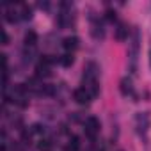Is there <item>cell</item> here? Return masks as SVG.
Masks as SVG:
<instances>
[{
	"instance_id": "10",
	"label": "cell",
	"mask_w": 151,
	"mask_h": 151,
	"mask_svg": "<svg viewBox=\"0 0 151 151\" xmlns=\"http://www.w3.org/2000/svg\"><path fill=\"white\" fill-rule=\"evenodd\" d=\"M116 39L119 43L128 39V27H126V23H117V27H116Z\"/></svg>"
},
{
	"instance_id": "5",
	"label": "cell",
	"mask_w": 151,
	"mask_h": 151,
	"mask_svg": "<svg viewBox=\"0 0 151 151\" xmlns=\"http://www.w3.org/2000/svg\"><path fill=\"white\" fill-rule=\"evenodd\" d=\"M98 133H100V121H98L94 116H89V117L86 119V135H87L91 140H94Z\"/></svg>"
},
{
	"instance_id": "2",
	"label": "cell",
	"mask_w": 151,
	"mask_h": 151,
	"mask_svg": "<svg viewBox=\"0 0 151 151\" xmlns=\"http://www.w3.org/2000/svg\"><path fill=\"white\" fill-rule=\"evenodd\" d=\"M139 48H140V30L135 27L130 39V50H128V68L132 73L137 71V59H139Z\"/></svg>"
},
{
	"instance_id": "18",
	"label": "cell",
	"mask_w": 151,
	"mask_h": 151,
	"mask_svg": "<svg viewBox=\"0 0 151 151\" xmlns=\"http://www.w3.org/2000/svg\"><path fill=\"white\" fill-rule=\"evenodd\" d=\"M52 147V142L50 140H41V144H39V149H45V151H48Z\"/></svg>"
},
{
	"instance_id": "15",
	"label": "cell",
	"mask_w": 151,
	"mask_h": 151,
	"mask_svg": "<svg viewBox=\"0 0 151 151\" xmlns=\"http://www.w3.org/2000/svg\"><path fill=\"white\" fill-rule=\"evenodd\" d=\"M59 60H60V64H62L64 68H69V66L75 62V57H73V53H64Z\"/></svg>"
},
{
	"instance_id": "6",
	"label": "cell",
	"mask_w": 151,
	"mask_h": 151,
	"mask_svg": "<svg viewBox=\"0 0 151 151\" xmlns=\"http://www.w3.org/2000/svg\"><path fill=\"white\" fill-rule=\"evenodd\" d=\"M73 100L77 101L78 105H89L93 96L89 94V91H86L84 87H78V89H75L73 91Z\"/></svg>"
},
{
	"instance_id": "8",
	"label": "cell",
	"mask_w": 151,
	"mask_h": 151,
	"mask_svg": "<svg viewBox=\"0 0 151 151\" xmlns=\"http://www.w3.org/2000/svg\"><path fill=\"white\" fill-rule=\"evenodd\" d=\"M78 43H80V39L77 36H69V37H66L62 41V48L66 50V53H73L75 50L78 48Z\"/></svg>"
},
{
	"instance_id": "17",
	"label": "cell",
	"mask_w": 151,
	"mask_h": 151,
	"mask_svg": "<svg viewBox=\"0 0 151 151\" xmlns=\"http://www.w3.org/2000/svg\"><path fill=\"white\" fill-rule=\"evenodd\" d=\"M32 133H45V126H41V124H32Z\"/></svg>"
},
{
	"instance_id": "3",
	"label": "cell",
	"mask_w": 151,
	"mask_h": 151,
	"mask_svg": "<svg viewBox=\"0 0 151 151\" xmlns=\"http://www.w3.org/2000/svg\"><path fill=\"white\" fill-rule=\"evenodd\" d=\"M52 64H53V59L50 55H43L41 60L37 62L36 66V77L37 78H46L52 75Z\"/></svg>"
},
{
	"instance_id": "11",
	"label": "cell",
	"mask_w": 151,
	"mask_h": 151,
	"mask_svg": "<svg viewBox=\"0 0 151 151\" xmlns=\"http://www.w3.org/2000/svg\"><path fill=\"white\" fill-rule=\"evenodd\" d=\"M4 7H7V11H6V14H4L6 22H7V23H16V22H18V18H20V16H18L20 13H18V11H14L13 7H9V4H4Z\"/></svg>"
},
{
	"instance_id": "16",
	"label": "cell",
	"mask_w": 151,
	"mask_h": 151,
	"mask_svg": "<svg viewBox=\"0 0 151 151\" xmlns=\"http://www.w3.org/2000/svg\"><path fill=\"white\" fill-rule=\"evenodd\" d=\"M105 18H107L109 22H116V11H112V9H107V13H105Z\"/></svg>"
},
{
	"instance_id": "9",
	"label": "cell",
	"mask_w": 151,
	"mask_h": 151,
	"mask_svg": "<svg viewBox=\"0 0 151 151\" xmlns=\"http://www.w3.org/2000/svg\"><path fill=\"white\" fill-rule=\"evenodd\" d=\"M119 91H121V94L123 96H132L133 94V84H132V78H128V77H124V78H121V82H119Z\"/></svg>"
},
{
	"instance_id": "7",
	"label": "cell",
	"mask_w": 151,
	"mask_h": 151,
	"mask_svg": "<svg viewBox=\"0 0 151 151\" xmlns=\"http://www.w3.org/2000/svg\"><path fill=\"white\" fill-rule=\"evenodd\" d=\"M91 34H93V37L98 39V41L103 39V37H105V27H103V22L93 18V23H91Z\"/></svg>"
},
{
	"instance_id": "14",
	"label": "cell",
	"mask_w": 151,
	"mask_h": 151,
	"mask_svg": "<svg viewBox=\"0 0 151 151\" xmlns=\"http://www.w3.org/2000/svg\"><path fill=\"white\" fill-rule=\"evenodd\" d=\"M20 18L22 20H32V7L23 4L22 6V13H20Z\"/></svg>"
},
{
	"instance_id": "20",
	"label": "cell",
	"mask_w": 151,
	"mask_h": 151,
	"mask_svg": "<svg viewBox=\"0 0 151 151\" xmlns=\"http://www.w3.org/2000/svg\"><path fill=\"white\" fill-rule=\"evenodd\" d=\"M9 43V36L6 32H2V45H7Z\"/></svg>"
},
{
	"instance_id": "4",
	"label": "cell",
	"mask_w": 151,
	"mask_h": 151,
	"mask_svg": "<svg viewBox=\"0 0 151 151\" xmlns=\"http://www.w3.org/2000/svg\"><path fill=\"white\" fill-rule=\"evenodd\" d=\"M149 130V116L147 112H137L135 114V132L139 137H146Z\"/></svg>"
},
{
	"instance_id": "13",
	"label": "cell",
	"mask_w": 151,
	"mask_h": 151,
	"mask_svg": "<svg viewBox=\"0 0 151 151\" xmlns=\"http://www.w3.org/2000/svg\"><path fill=\"white\" fill-rule=\"evenodd\" d=\"M78 147H80V139L77 135H73L69 139V144H68V149L66 151H78Z\"/></svg>"
},
{
	"instance_id": "19",
	"label": "cell",
	"mask_w": 151,
	"mask_h": 151,
	"mask_svg": "<svg viewBox=\"0 0 151 151\" xmlns=\"http://www.w3.org/2000/svg\"><path fill=\"white\" fill-rule=\"evenodd\" d=\"M37 7L43 9V11H48L50 9V2H46V0H45V2H37Z\"/></svg>"
},
{
	"instance_id": "21",
	"label": "cell",
	"mask_w": 151,
	"mask_h": 151,
	"mask_svg": "<svg viewBox=\"0 0 151 151\" xmlns=\"http://www.w3.org/2000/svg\"><path fill=\"white\" fill-rule=\"evenodd\" d=\"M149 64H151V50H149Z\"/></svg>"
},
{
	"instance_id": "22",
	"label": "cell",
	"mask_w": 151,
	"mask_h": 151,
	"mask_svg": "<svg viewBox=\"0 0 151 151\" xmlns=\"http://www.w3.org/2000/svg\"><path fill=\"white\" fill-rule=\"evenodd\" d=\"M119 151H123V149H119Z\"/></svg>"
},
{
	"instance_id": "12",
	"label": "cell",
	"mask_w": 151,
	"mask_h": 151,
	"mask_svg": "<svg viewBox=\"0 0 151 151\" xmlns=\"http://www.w3.org/2000/svg\"><path fill=\"white\" fill-rule=\"evenodd\" d=\"M23 43H25V46H27V48H34V46L37 45V34H36L34 30H29V32H25Z\"/></svg>"
},
{
	"instance_id": "1",
	"label": "cell",
	"mask_w": 151,
	"mask_h": 151,
	"mask_svg": "<svg viewBox=\"0 0 151 151\" xmlns=\"http://www.w3.org/2000/svg\"><path fill=\"white\" fill-rule=\"evenodd\" d=\"M98 73H100V68L96 66V62L89 60L84 68V73H82V87L86 91H89V94L93 98H96L100 94V84H98Z\"/></svg>"
}]
</instances>
